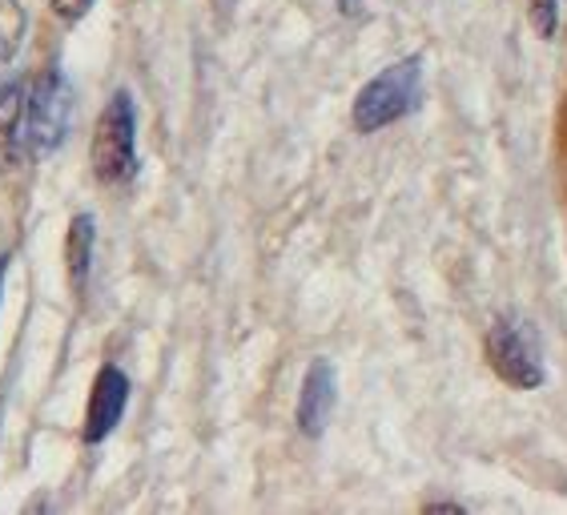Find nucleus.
I'll list each match as a JSON object with an SVG mask.
<instances>
[{"label":"nucleus","instance_id":"f257e3e1","mask_svg":"<svg viewBox=\"0 0 567 515\" xmlns=\"http://www.w3.org/2000/svg\"><path fill=\"white\" fill-rule=\"evenodd\" d=\"M419 89H423V56H403L391 69H382L354 97V113H350L354 130L379 133L394 121H403L419 105Z\"/></svg>","mask_w":567,"mask_h":515},{"label":"nucleus","instance_id":"f03ea898","mask_svg":"<svg viewBox=\"0 0 567 515\" xmlns=\"http://www.w3.org/2000/svg\"><path fill=\"white\" fill-rule=\"evenodd\" d=\"M89 162L93 174L105 186H125L137 174V110L125 89H117L110 105L101 110L93 145H89Z\"/></svg>","mask_w":567,"mask_h":515},{"label":"nucleus","instance_id":"7ed1b4c3","mask_svg":"<svg viewBox=\"0 0 567 515\" xmlns=\"http://www.w3.org/2000/svg\"><path fill=\"white\" fill-rule=\"evenodd\" d=\"M69 121H73V85L61 69L49 65L29 85V97H24V145H29V154L44 157L61 150V142L69 137Z\"/></svg>","mask_w":567,"mask_h":515},{"label":"nucleus","instance_id":"20e7f679","mask_svg":"<svg viewBox=\"0 0 567 515\" xmlns=\"http://www.w3.org/2000/svg\"><path fill=\"white\" fill-rule=\"evenodd\" d=\"M487 359H492L495 374L503 383H512L515 391H535L547 379L539 334L519 315H499L492 322V330H487Z\"/></svg>","mask_w":567,"mask_h":515},{"label":"nucleus","instance_id":"39448f33","mask_svg":"<svg viewBox=\"0 0 567 515\" xmlns=\"http://www.w3.org/2000/svg\"><path fill=\"white\" fill-rule=\"evenodd\" d=\"M334 403H339V374H334V362L315 359L306 367L302 391H298V431L310 439L322 435V431L330 428Z\"/></svg>","mask_w":567,"mask_h":515},{"label":"nucleus","instance_id":"423d86ee","mask_svg":"<svg viewBox=\"0 0 567 515\" xmlns=\"http://www.w3.org/2000/svg\"><path fill=\"white\" fill-rule=\"evenodd\" d=\"M125 403H130V379L121 367H101L97 379H93V391H89V411H85V443H101L110 439L113 428L125 415Z\"/></svg>","mask_w":567,"mask_h":515},{"label":"nucleus","instance_id":"0eeeda50","mask_svg":"<svg viewBox=\"0 0 567 515\" xmlns=\"http://www.w3.org/2000/svg\"><path fill=\"white\" fill-rule=\"evenodd\" d=\"M24 97H29V89L21 81L0 89V174L17 169L21 154L29 150L24 145Z\"/></svg>","mask_w":567,"mask_h":515},{"label":"nucleus","instance_id":"6e6552de","mask_svg":"<svg viewBox=\"0 0 567 515\" xmlns=\"http://www.w3.org/2000/svg\"><path fill=\"white\" fill-rule=\"evenodd\" d=\"M24 29H29V12L21 0H0V89L12 85V61L21 53Z\"/></svg>","mask_w":567,"mask_h":515},{"label":"nucleus","instance_id":"1a4fd4ad","mask_svg":"<svg viewBox=\"0 0 567 515\" xmlns=\"http://www.w3.org/2000/svg\"><path fill=\"white\" fill-rule=\"evenodd\" d=\"M93 241H97V222H93V214H76L73 226H69V241H65L69 278H73L76 290L85 286L89 266H93Z\"/></svg>","mask_w":567,"mask_h":515},{"label":"nucleus","instance_id":"9d476101","mask_svg":"<svg viewBox=\"0 0 567 515\" xmlns=\"http://www.w3.org/2000/svg\"><path fill=\"white\" fill-rule=\"evenodd\" d=\"M527 21H532L535 37L551 41L559 24V0H527Z\"/></svg>","mask_w":567,"mask_h":515},{"label":"nucleus","instance_id":"9b49d317","mask_svg":"<svg viewBox=\"0 0 567 515\" xmlns=\"http://www.w3.org/2000/svg\"><path fill=\"white\" fill-rule=\"evenodd\" d=\"M93 4H97V0H49V9H53L56 17H61V21H69V24L81 21Z\"/></svg>","mask_w":567,"mask_h":515},{"label":"nucleus","instance_id":"f8f14e48","mask_svg":"<svg viewBox=\"0 0 567 515\" xmlns=\"http://www.w3.org/2000/svg\"><path fill=\"white\" fill-rule=\"evenodd\" d=\"M426 512H463V507H458V504H431Z\"/></svg>","mask_w":567,"mask_h":515},{"label":"nucleus","instance_id":"ddd939ff","mask_svg":"<svg viewBox=\"0 0 567 515\" xmlns=\"http://www.w3.org/2000/svg\"><path fill=\"white\" fill-rule=\"evenodd\" d=\"M4 270H9V258L0 254V290H4Z\"/></svg>","mask_w":567,"mask_h":515}]
</instances>
